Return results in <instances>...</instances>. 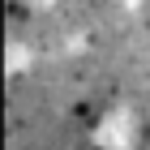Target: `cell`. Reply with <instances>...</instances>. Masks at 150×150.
<instances>
[{"label":"cell","mask_w":150,"mask_h":150,"mask_svg":"<svg viewBox=\"0 0 150 150\" xmlns=\"http://www.w3.org/2000/svg\"><path fill=\"white\" fill-rule=\"evenodd\" d=\"M94 146L99 150H137L142 146V125L129 112H107L94 129Z\"/></svg>","instance_id":"1"}]
</instances>
